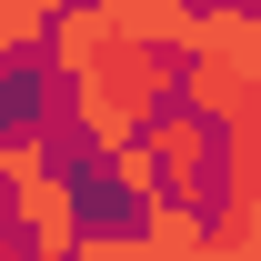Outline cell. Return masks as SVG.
I'll return each mask as SVG.
<instances>
[{"label":"cell","instance_id":"6","mask_svg":"<svg viewBox=\"0 0 261 261\" xmlns=\"http://www.w3.org/2000/svg\"><path fill=\"white\" fill-rule=\"evenodd\" d=\"M201 50H221V61L251 81V121H261V10H241V0H211V10H201Z\"/></svg>","mask_w":261,"mask_h":261},{"label":"cell","instance_id":"8","mask_svg":"<svg viewBox=\"0 0 261 261\" xmlns=\"http://www.w3.org/2000/svg\"><path fill=\"white\" fill-rule=\"evenodd\" d=\"M211 211H261V130H221V191Z\"/></svg>","mask_w":261,"mask_h":261},{"label":"cell","instance_id":"5","mask_svg":"<svg viewBox=\"0 0 261 261\" xmlns=\"http://www.w3.org/2000/svg\"><path fill=\"white\" fill-rule=\"evenodd\" d=\"M111 20H121L130 50H151V61H201V10H181V0H111Z\"/></svg>","mask_w":261,"mask_h":261},{"label":"cell","instance_id":"2","mask_svg":"<svg viewBox=\"0 0 261 261\" xmlns=\"http://www.w3.org/2000/svg\"><path fill=\"white\" fill-rule=\"evenodd\" d=\"M0 221H10V241L31 261H70L81 231H91V201H81V181L50 161V171H31V181H0Z\"/></svg>","mask_w":261,"mask_h":261},{"label":"cell","instance_id":"11","mask_svg":"<svg viewBox=\"0 0 261 261\" xmlns=\"http://www.w3.org/2000/svg\"><path fill=\"white\" fill-rule=\"evenodd\" d=\"M201 261H261V211H211Z\"/></svg>","mask_w":261,"mask_h":261},{"label":"cell","instance_id":"7","mask_svg":"<svg viewBox=\"0 0 261 261\" xmlns=\"http://www.w3.org/2000/svg\"><path fill=\"white\" fill-rule=\"evenodd\" d=\"M201 231H211V211H181V201L130 211V241H141V261H201Z\"/></svg>","mask_w":261,"mask_h":261},{"label":"cell","instance_id":"10","mask_svg":"<svg viewBox=\"0 0 261 261\" xmlns=\"http://www.w3.org/2000/svg\"><path fill=\"white\" fill-rule=\"evenodd\" d=\"M100 181L121 191V211H151V201H161V171H151V151H141V141H130V151H111V161H100Z\"/></svg>","mask_w":261,"mask_h":261},{"label":"cell","instance_id":"9","mask_svg":"<svg viewBox=\"0 0 261 261\" xmlns=\"http://www.w3.org/2000/svg\"><path fill=\"white\" fill-rule=\"evenodd\" d=\"M50 40V0H0V81Z\"/></svg>","mask_w":261,"mask_h":261},{"label":"cell","instance_id":"4","mask_svg":"<svg viewBox=\"0 0 261 261\" xmlns=\"http://www.w3.org/2000/svg\"><path fill=\"white\" fill-rule=\"evenodd\" d=\"M121 50V20H111V0H81V10H50V40H40V61L50 81H91L100 61Z\"/></svg>","mask_w":261,"mask_h":261},{"label":"cell","instance_id":"1","mask_svg":"<svg viewBox=\"0 0 261 261\" xmlns=\"http://www.w3.org/2000/svg\"><path fill=\"white\" fill-rule=\"evenodd\" d=\"M171 81H181L171 61H151V50H130V40H121L91 81H70V130L111 161V151H130V141L171 111Z\"/></svg>","mask_w":261,"mask_h":261},{"label":"cell","instance_id":"3","mask_svg":"<svg viewBox=\"0 0 261 261\" xmlns=\"http://www.w3.org/2000/svg\"><path fill=\"white\" fill-rule=\"evenodd\" d=\"M141 151H151V171H161V201L211 211V191H221V130H201L191 111H161V121L141 130Z\"/></svg>","mask_w":261,"mask_h":261}]
</instances>
